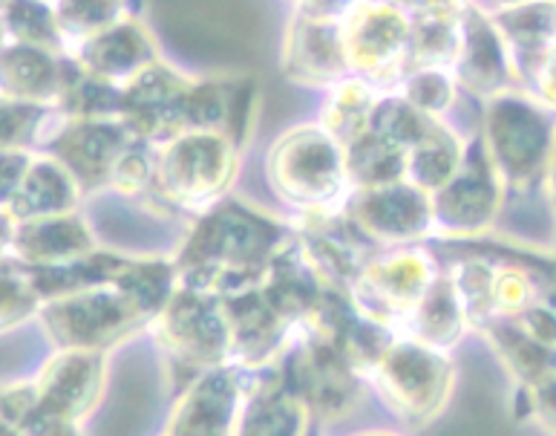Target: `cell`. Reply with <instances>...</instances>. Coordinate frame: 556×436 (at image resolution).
I'll list each match as a JSON object with an SVG mask.
<instances>
[{
  "label": "cell",
  "instance_id": "cell-1",
  "mask_svg": "<svg viewBox=\"0 0 556 436\" xmlns=\"http://www.w3.org/2000/svg\"><path fill=\"white\" fill-rule=\"evenodd\" d=\"M542 87L548 92V99L556 104V50L551 52L548 67H545V76H542Z\"/></svg>",
  "mask_w": 556,
  "mask_h": 436
}]
</instances>
